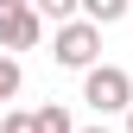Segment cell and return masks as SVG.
<instances>
[{"label":"cell","instance_id":"obj_1","mask_svg":"<svg viewBox=\"0 0 133 133\" xmlns=\"http://www.w3.org/2000/svg\"><path fill=\"white\" fill-rule=\"evenodd\" d=\"M82 102L95 114H127L133 108V76L121 63H95V70H82Z\"/></svg>","mask_w":133,"mask_h":133},{"label":"cell","instance_id":"obj_2","mask_svg":"<svg viewBox=\"0 0 133 133\" xmlns=\"http://www.w3.org/2000/svg\"><path fill=\"white\" fill-rule=\"evenodd\" d=\"M95 51H102V32H95L89 19L57 25V38H51V57L63 63V70H95Z\"/></svg>","mask_w":133,"mask_h":133},{"label":"cell","instance_id":"obj_3","mask_svg":"<svg viewBox=\"0 0 133 133\" xmlns=\"http://www.w3.org/2000/svg\"><path fill=\"white\" fill-rule=\"evenodd\" d=\"M38 32H44V19L25 6V0H0V44H6V51H32Z\"/></svg>","mask_w":133,"mask_h":133},{"label":"cell","instance_id":"obj_4","mask_svg":"<svg viewBox=\"0 0 133 133\" xmlns=\"http://www.w3.org/2000/svg\"><path fill=\"white\" fill-rule=\"evenodd\" d=\"M32 133H76V121H70V108H57V102H44L38 114H32Z\"/></svg>","mask_w":133,"mask_h":133},{"label":"cell","instance_id":"obj_5","mask_svg":"<svg viewBox=\"0 0 133 133\" xmlns=\"http://www.w3.org/2000/svg\"><path fill=\"white\" fill-rule=\"evenodd\" d=\"M82 19L102 32V25H114V19H127V0H82Z\"/></svg>","mask_w":133,"mask_h":133},{"label":"cell","instance_id":"obj_6","mask_svg":"<svg viewBox=\"0 0 133 133\" xmlns=\"http://www.w3.org/2000/svg\"><path fill=\"white\" fill-rule=\"evenodd\" d=\"M19 95V57H0V102Z\"/></svg>","mask_w":133,"mask_h":133},{"label":"cell","instance_id":"obj_7","mask_svg":"<svg viewBox=\"0 0 133 133\" xmlns=\"http://www.w3.org/2000/svg\"><path fill=\"white\" fill-rule=\"evenodd\" d=\"M0 133H32V114H0Z\"/></svg>","mask_w":133,"mask_h":133},{"label":"cell","instance_id":"obj_8","mask_svg":"<svg viewBox=\"0 0 133 133\" xmlns=\"http://www.w3.org/2000/svg\"><path fill=\"white\" fill-rule=\"evenodd\" d=\"M76 133H108V127H76Z\"/></svg>","mask_w":133,"mask_h":133},{"label":"cell","instance_id":"obj_9","mask_svg":"<svg viewBox=\"0 0 133 133\" xmlns=\"http://www.w3.org/2000/svg\"><path fill=\"white\" fill-rule=\"evenodd\" d=\"M127 133H133V108H127Z\"/></svg>","mask_w":133,"mask_h":133}]
</instances>
